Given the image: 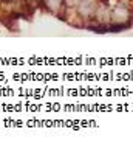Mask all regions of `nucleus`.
<instances>
[{
	"instance_id": "f257e3e1",
	"label": "nucleus",
	"mask_w": 133,
	"mask_h": 146,
	"mask_svg": "<svg viewBox=\"0 0 133 146\" xmlns=\"http://www.w3.org/2000/svg\"><path fill=\"white\" fill-rule=\"evenodd\" d=\"M76 5H78V13L82 17H92L97 9V5L94 0H79Z\"/></svg>"
},
{
	"instance_id": "f03ea898",
	"label": "nucleus",
	"mask_w": 133,
	"mask_h": 146,
	"mask_svg": "<svg viewBox=\"0 0 133 146\" xmlns=\"http://www.w3.org/2000/svg\"><path fill=\"white\" fill-rule=\"evenodd\" d=\"M42 8H45L47 11H57L62 5H64V0H40Z\"/></svg>"
},
{
	"instance_id": "7ed1b4c3",
	"label": "nucleus",
	"mask_w": 133,
	"mask_h": 146,
	"mask_svg": "<svg viewBox=\"0 0 133 146\" xmlns=\"http://www.w3.org/2000/svg\"><path fill=\"white\" fill-rule=\"evenodd\" d=\"M2 3H9V2H13V0H0Z\"/></svg>"
}]
</instances>
